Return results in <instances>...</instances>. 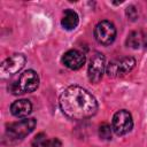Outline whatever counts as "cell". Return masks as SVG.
<instances>
[{"instance_id": "cell-4", "label": "cell", "mask_w": 147, "mask_h": 147, "mask_svg": "<svg viewBox=\"0 0 147 147\" xmlns=\"http://www.w3.org/2000/svg\"><path fill=\"white\" fill-rule=\"evenodd\" d=\"M133 127V119L127 110H118L115 113L111 122V129L117 136H124L129 133Z\"/></svg>"}, {"instance_id": "cell-7", "label": "cell", "mask_w": 147, "mask_h": 147, "mask_svg": "<svg viewBox=\"0 0 147 147\" xmlns=\"http://www.w3.org/2000/svg\"><path fill=\"white\" fill-rule=\"evenodd\" d=\"M36 126L34 118H25L20 122L9 124L7 127V134L13 139H22L33 131Z\"/></svg>"}, {"instance_id": "cell-11", "label": "cell", "mask_w": 147, "mask_h": 147, "mask_svg": "<svg viewBox=\"0 0 147 147\" xmlns=\"http://www.w3.org/2000/svg\"><path fill=\"white\" fill-rule=\"evenodd\" d=\"M126 45L131 48L147 47V32L145 31H132L126 39Z\"/></svg>"}, {"instance_id": "cell-14", "label": "cell", "mask_w": 147, "mask_h": 147, "mask_svg": "<svg viewBox=\"0 0 147 147\" xmlns=\"http://www.w3.org/2000/svg\"><path fill=\"white\" fill-rule=\"evenodd\" d=\"M41 147H61V141L57 138L46 139V141L44 142V145Z\"/></svg>"}, {"instance_id": "cell-3", "label": "cell", "mask_w": 147, "mask_h": 147, "mask_svg": "<svg viewBox=\"0 0 147 147\" xmlns=\"http://www.w3.org/2000/svg\"><path fill=\"white\" fill-rule=\"evenodd\" d=\"M136 65V60L132 56H125L109 62L106 67V72L109 77L117 78L127 75Z\"/></svg>"}, {"instance_id": "cell-16", "label": "cell", "mask_w": 147, "mask_h": 147, "mask_svg": "<svg viewBox=\"0 0 147 147\" xmlns=\"http://www.w3.org/2000/svg\"><path fill=\"white\" fill-rule=\"evenodd\" d=\"M45 141H46V138H45L44 133H40V134H38V136L34 138V140H33V145H34L36 147H40V146L44 145Z\"/></svg>"}, {"instance_id": "cell-8", "label": "cell", "mask_w": 147, "mask_h": 147, "mask_svg": "<svg viewBox=\"0 0 147 147\" xmlns=\"http://www.w3.org/2000/svg\"><path fill=\"white\" fill-rule=\"evenodd\" d=\"M26 59L22 54H13L11 56L7 57L0 67V74L2 78H7L9 76L15 75L18 72L25 64Z\"/></svg>"}, {"instance_id": "cell-10", "label": "cell", "mask_w": 147, "mask_h": 147, "mask_svg": "<svg viewBox=\"0 0 147 147\" xmlns=\"http://www.w3.org/2000/svg\"><path fill=\"white\" fill-rule=\"evenodd\" d=\"M32 110V105L29 100L26 99H21V100H16L11 103L10 106V113L18 118L22 117H26Z\"/></svg>"}, {"instance_id": "cell-15", "label": "cell", "mask_w": 147, "mask_h": 147, "mask_svg": "<svg viewBox=\"0 0 147 147\" xmlns=\"http://www.w3.org/2000/svg\"><path fill=\"white\" fill-rule=\"evenodd\" d=\"M126 15H127V17H129L131 21H134V20L138 17V11H137L136 7H134V6L127 7V8H126Z\"/></svg>"}, {"instance_id": "cell-12", "label": "cell", "mask_w": 147, "mask_h": 147, "mask_svg": "<svg viewBox=\"0 0 147 147\" xmlns=\"http://www.w3.org/2000/svg\"><path fill=\"white\" fill-rule=\"evenodd\" d=\"M78 22H79V18L75 10H72V9L64 10L61 24L65 30H74L78 25Z\"/></svg>"}, {"instance_id": "cell-6", "label": "cell", "mask_w": 147, "mask_h": 147, "mask_svg": "<svg viewBox=\"0 0 147 147\" xmlns=\"http://www.w3.org/2000/svg\"><path fill=\"white\" fill-rule=\"evenodd\" d=\"M106 70V57L102 53H95L92 55L87 69L88 79L92 83H99L102 79L103 72Z\"/></svg>"}, {"instance_id": "cell-13", "label": "cell", "mask_w": 147, "mask_h": 147, "mask_svg": "<svg viewBox=\"0 0 147 147\" xmlns=\"http://www.w3.org/2000/svg\"><path fill=\"white\" fill-rule=\"evenodd\" d=\"M99 136L101 139H105V140H109L111 138V127L110 125L103 123L100 125L99 127Z\"/></svg>"}, {"instance_id": "cell-9", "label": "cell", "mask_w": 147, "mask_h": 147, "mask_svg": "<svg viewBox=\"0 0 147 147\" xmlns=\"http://www.w3.org/2000/svg\"><path fill=\"white\" fill-rule=\"evenodd\" d=\"M85 61H86V57H85L84 53H82L77 49H70V51L65 52L62 56L63 64L71 70L80 69L85 64Z\"/></svg>"}, {"instance_id": "cell-5", "label": "cell", "mask_w": 147, "mask_h": 147, "mask_svg": "<svg viewBox=\"0 0 147 147\" xmlns=\"http://www.w3.org/2000/svg\"><path fill=\"white\" fill-rule=\"evenodd\" d=\"M94 37L101 45H110L116 37V28L109 21H101L94 29Z\"/></svg>"}, {"instance_id": "cell-2", "label": "cell", "mask_w": 147, "mask_h": 147, "mask_svg": "<svg viewBox=\"0 0 147 147\" xmlns=\"http://www.w3.org/2000/svg\"><path fill=\"white\" fill-rule=\"evenodd\" d=\"M38 85H39L38 74L33 70H26L20 76V78L15 83L10 85V92L15 95L30 93L37 90Z\"/></svg>"}, {"instance_id": "cell-1", "label": "cell", "mask_w": 147, "mask_h": 147, "mask_svg": "<svg viewBox=\"0 0 147 147\" xmlns=\"http://www.w3.org/2000/svg\"><path fill=\"white\" fill-rule=\"evenodd\" d=\"M59 105L67 117L77 121L88 118L98 110L96 99L87 90L77 85L69 86L61 93Z\"/></svg>"}]
</instances>
